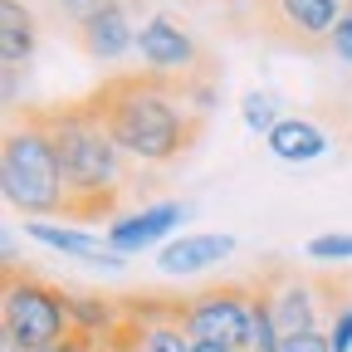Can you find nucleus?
Here are the masks:
<instances>
[{
  "instance_id": "ddd939ff",
  "label": "nucleus",
  "mask_w": 352,
  "mask_h": 352,
  "mask_svg": "<svg viewBox=\"0 0 352 352\" xmlns=\"http://www.w3.org/2000/svg\"><path fill=\"white\" fill-rule=\"evenodd\" d=\"M132 314L142 323V352H191V333L182 323V298L132 294Z\"/></svg>"
},
{
  "instance_id": "412c9836",
  "label": "nucleus",
  "mask_w": 352,
  "mask_h": 352,
  "mask_svg": "<svg viewBox=\"0 0 352 352\" xmlns=\"http://www.w3.org/2000/svg\"><path fill=\"white\" fill-rule=\"evenodd\" d=\"M94 352H142V323H138V314H132V298H127V323H122V333H118L113 342H98Z\"/></svg>"
},
{
  "instance_id": "a211bd4d",
  "label": "nucleus",
  "mask_w": 352,
  "mask_h": 352,
  "mask_svg": "<svg viewBox=\"0 0 352 352\" xmlns=\"http://www.w3.org/2000/svg\"><path fill=\"white\" fill-rule=\"evenodd\" d=\"M303 254H308V259H318V264H352V235H347V230L314 235Z\"/></svg>"
},
{
  "instance_id": "9b49d317",
  "label": "nucleus",
  "mask_w": 352,
  "mask_h": 352,
  "mask_svg": "<svg viewBox=\"0 0 352 352\" xmlns=\"http://www.w3.org/2000/svg\"><path fill=\"white\" fill-rule=\"evenodd\" d=\"M25 235L44 250H54L64 259H83V264H108V270H122L127 254H118L108 245V235H94L88 226H59V220H25Z\"/></svg>"
},
{
  "instance_id": "f8f14e48",
  "label": "nucleus",
  "mask_w": 352,
  "mask_h": 352,
  "mask_svg": "<svg viewBox=\"0 0 352 352\" xmlns=\"http://www.w3.org/2000/svg\"><path fill=\"white\" fill-rule=\"evenodd\" d=\"M235 254V235H220V230H196V235H176L157 250V270L166 279H191L215 270L220 259Z\"/></svg>"
},
{
  "instance_id": "6ab92c4d",
  "label": "nucleus",
  "mask_w": 352,
  "mask_h": 352,
  "mask_svg": "<svg viewBox=\"0 0 352 352\" xmlns=\"http://www.w3.org/2000/svg\"><path fill=\"white\" fill-rule=\"evenodd\" d=\"M122 6H142V0H54V10L69 20V30L83 25V20H94V15H103V10H122Z\"/></svg>"
},
{
  "instance_id": "a878e982",
  "label": "nucleus",
  "mask_w": 352,
  "mask_h": 352,
  "mask_svg": "<svg viewBox=\"0 0 352 352\" xmlns=\"http://www.w3.org/2000/svg\"><path fill=\"white\" fill-rule=\"evenodd\" d=\"M44 352H94L83 338H64V342H54V347H44Z\"/></svg>"
},
{
  "instance_id": "f03ea898",
  "label": "nucleus",
  "mask_w": 352,
  "mask_h": 352,
  "mask_svg": "<svg viewBox=\"0 0 352 352\" xmlns=\"http://www.w3.org/2000/svg\"><path fill=\"white\" fill-rule=\"evenodd\" d=\"M44 118L54 127V142L64 157V186L69 215L64 220H118L122 201L138 191V166L122 157L113 132L94 113L88 98L74 103H44Z\"/></svg>"
},
{
  "instance_id": "b1692460",
  "label": "nucleus",
  "mask_w": 352,
  "mask_h": 352,
  "mask_svg": "<svg viewBox=\"0 0 352 352\" xmlns=\"http://www.w3.org/2000/svg\"><path fill=\"white\" fill-rule=\"evenodd\" d=\"M333 54H338L342 64H352V0H347V15H342L338 34H333Z\"/></svg>"
},
{
  "instance_id": "393cba45",
  "label": "nucleus",
  "mask_w": 352,
  "mask_h": 352,
  "mask_svg": "<svg viewBox=\"0 0 352 352\" xmlns=\"http://www.w3.org/2000/svg\"><path fill=\"white\" fill-rule=\"evenodd\" d=\"M191 352H240L230 342H215V338H191Z\"/></svg>"
},
{
  "instance_id": "5701e85b",
  "label": "nucleus",
  "mask_w": 352,
  "mask_h": 352,
  "mask_svg": "<svg viewBox=\"0 0 352 352\" xmlns=\"http://www.w3.org/2000/svg\"><path fill=\"white\" fill-rule=\"evenodd\" d=\"M284 352H333L328 328H318V333H298V338H284Z\"/></svg>"
},
{
  "instance_id": "aec40b11",
  "label": "nucleus",
  "mask_w": 352,
  "mask_h": 352,
  "mask_svg": "<svg viewBox=\"0 0 352 352\" xmlns=\"http://www.w3.org/2000/svg\"><path fill=\"white\" fill-rule=\"evenodd\" d=\"M182 88H186V103H191L201 118H206V113L215 108V98H220V94H215V78H210V69H206V64H201L196 74H186V78H182Z\"/></svg>"
},
{
  "instance_id": "f3484780",
  "label": "nucleus",
  "mask_w": 352,
  "mask_h": 352,
  "mask_svg": "<svg viewBox=\"0 0 352 352\" xmlns=\"http://www.w3.org/2000/svg\"><path fill=\"white\" fill-rule=\"evenodd\" d=\"M240 118H245V127H250V132L270 138V132H274V127H279L289 113H284L279 94H270V88H250V94L240 98Z\"/></svg>"
},
{
  "instance_id": "4be33fe9",
  "label": "nucleus",
  "mask_w": 352,
  "mask_h": 352,
  "mask_svg": "<svg viewBox=\"0 0 352 352\" xmlns=\"http://www.w3.org/2000/svg\"><path fill=\"white\" fill-rule=\"evenodd\" d=\"M328 342H333V352H352V298L328 318Z\"/></svg>"
},
{
  "instance_id": "20e7f679",
  "label": "nucleus",
  "mask_w": 352,
  "mask_h": 352,
  "mask_svg": "<svg viewBox=\"0 0 352 352\" xmlns=\"http://www.w3.org/2000/svg\"><path fill=\"white\" fill-rule=\"evenodd\" d=\"M0 338L25 347V352H44L64 338H74L69 323V294L59 284H50L34 270L6 264V289H0Z\"/></svg>"
},
{
  "instance_id": "7ed1b4c3",
  "label": "nucleus",
  "mask_w": 352,
  "mask_h": 352,
  "mask_svg": "<svg viewBox=\"0 0 352 352\" xmlns=\"http://www.w3.org/2000/svg\"><path fill=\"white\" fill-rule=\"evenodd\" d=\"M0 191L10 210L30 220L69 215V186H64V157L54 142V127L44 108H25L10 118L6 142H0Z\"/></svg>"
},
{
  "instance_id": "6e6552de",
  "label": "nucleus",
  "mask_w": 352,
  "mask_h": 352,
  "mask_svg": "<svg viewBox=\"0 0 352 352\" xmlns=\"http://www.w3.org/2000/svg\"><path fill=\"white\" fill-rule=\"evenodd\" d=\"M138 59L147 74H162V78H186L196 74L206 59H201V44L176 25L171 15H147L142 20V34H138Z\"/></svg>"
},
{
  "instance_id": "dca6fc26",
  "label": "nucleus",
  "mask_w": 352,
  "mask_h": 352,
  "mask_svg": "<svg viewBox=\"0 0 352 352\" xmlns=\"http://www.w3.org/2000/svg\"><path fill=\"white\" fill-rule=\"evenodd\" d=\"M264 147H270V157H279V162H294V166H303V162H318V157H328V147H333V138L314 122V118H284L270 138H264Z\"/></svg>"
},
{
  "instance_id": "4468645a",
  "label": "nucleus",
  "mask_w": 352,
  "mask_h": 352,
  "mask_svg": "<svg viewBox=\"0 0 352 352\" xmlns=\"http://www.w3.org/2000/svg\"><path fill=\"white\" fill-rule=\"evenodd\" d=\"M69 323H74V338H83L88 347L98 342H113L127 323V298H108V294H88V289H74L69 294Z\"/></svg>"
},
{
  "instance_id": "423d86ee",
  "label": "nucleus",
  "mask_w": 352,
  "mask_h": 352,
  "mask_svg": "<svg viewBox=\"0 0 352 352\" xmlns=\"http://www.w3.org/2000/svg\"><path fill=\"white\" fill-rule=\"evenodd\" d=\"M182 323H186L191 338H215V342H230V347L250 352V338H254V284L230 279V284H215V289H201V294L182 298Z\"/></svg>"
},
{
  "instance_id": "2eb2a0df",
  "label": "nucleus",
  "mask_w": 352,
  "mask_h": 352,
  "mask_svg": "<svg viewBox=\"0 0 352 352\" xmlns=\"http://www.w3.org/2000/svg\"><path fill=\"white\" fill-rule=\"evenodd\" d=\"M34 50H39V15L25 0H0V69L20 78V69H30Z\"/></svg>"
},
{
  "instance_id": "9d476101",
  "label": "nucleus",
  "mask_w": 352,
  "mask_h": 352,
  "mask_svg": "<svg viewBox=\"0 0 352 352\" xmlns=\"http://www.w3.org/2000/svg\"><path fill=\"white\" fill-rule=\"evenodd\" d=\"M138 34H142V6H122L103 10L94 20L74 25V44L94 59V64H118L127 54H138Z\"/></svg>"
},
{
  "instance_id": "39448f33",
  "label": "nucleus",
  "mask_w": 352,
  "mask_h": 352,
  "mask_svg": "<svg viewBox=\"0 0 352 352\" xmlns=\"http://www.w3.org/2000/svg\"><path fill=\"white\" fill-rule=\"evenodd\" d=\"M259 34H270L289 50L318 54L333 50V34L347 15V0H250Z\"/></svg>"
},
{
  "instance_id": "f257e3e1",
  "label": "nucleus",
  "mask_w": 352,
  "mask_h": 352,
  "mask_svg": "<svg viewBox=\"0 0 352 352\" xmlns=\"http://www.w3.org/2000/svg\"><path fill=\"white\" fill-rule=\"evenodd\" d=\"M83 98L94 103V113L103 118L113 142L122 147V157L138 171H157V166L182 162L206 127V118L186 103L182 78H162L147 69L108 74Z\"/></svg>"
},
{
  "instance_id": "1a4fd4ad",
  "label": "nucleus",
  "mask_w": 352,
  "mask_h": 352,
  "mask_svg": "<svg viewBox=\"0 0 352 352\" xmlns=\"http://www.w3.org/2000/svg\"><path fill=\"white\" fill-rule=\"evenodd\" d=\"M191 210L182 206V201H147V206H138V210H122L118 220H108V245L118 250V254H142V250H157V245H166V240H176V226H182Z\"/></svg>"
},
{
  "instance_id": "0eeeda50",
  "label": "nucleus",
  "mask_w": 352,
  "mask_h": 352,
  "mask_svg": "<svg viewBox=\"0 0 352 352\" xmlns=\"http://www.w3.org/2000/svg\"><path fill=\"white\" fill-rule=\"evenodd\" d=\"M250 284L270 298L274 308V323L284 338H298V333H318L328 328V303L318 298V279H303L298 270H289V264H264L259 274H250Z\"/></svg>"
}]
</instances>
